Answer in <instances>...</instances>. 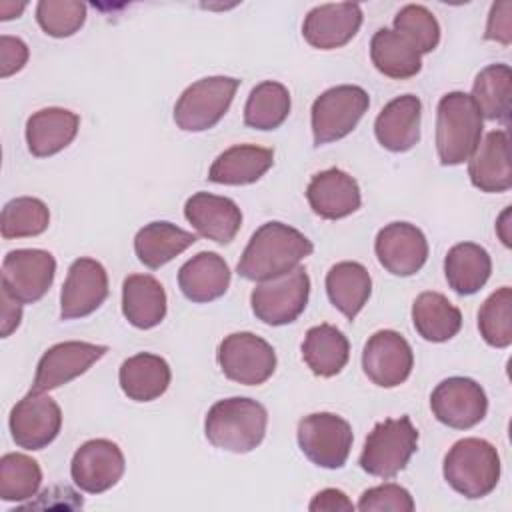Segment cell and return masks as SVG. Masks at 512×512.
I'll use <instances>...</instances> for the list:
<instances>
[{"mask_svg": "<svg viewBox=\"0 0 512 512\" xmlns=\"http://www.w3.org/2000/svg\"><path fill=\"white\" fill-rule=\"evenodd\" d=\"M10 434L24 450H42L56 440L62 428V410L46 392L30 390L10 412Z\"/></svg>", "mask_w": 512, "mask_h": 512, "instance_id": "7c38bea8", "label": "cell"}, {"mask_svg": "<svg viewBox=\"0 0 512 512\" xmlns=\"http://www.w3.org/2000/svg\"><path fill=\"white\" fill-rule=\"evenodd\" d=\"M472 186L482 192H506L512 186L510 140L506 130H492L468 158Z\"/></svg>", "mask_w": 512, "mask_h": 512, "instance_id": "7402d4cb", "label": "cell"}, {"mask_svg": "<svg viewBox=\"0 0 512 512\" xmlns=\"http://www.w3.org/2000/svg\"><path fill=\"white\" fill-rule=\"evenodd\" d=\"M356 508L362 510V512H384V510L412 512L414 510V500H412V496L406 488H402L400 484L388 482V484L368 488L360 496Z\"/></svg>", "mask_w": 512, "mask_h": 512, "instance_id": "b9f144b4", "label": "cell"}, {"mask_svg": "<svg viewBox=\"0 0 512 512\" xmlns=\"http://www.w3.org/2000/svg\"><path fill=\"white\" fill-rule=\"evenodd\" d=\"M26 8V4H14V2H2L0 4V20H10V18H18L22 14V10Z\"/></svg>", "mask_w": 512, "mask_h": 512, "instance_id": "7dc6e473", "label": "cell"}, {"mask_svg": "<svg viewBox=\"0 0 512 512\" xmlns=\"http://www.w3.org/2000/svg\"><path fill=\"white\" fill-rule=\"evenodd\" d=\"M80 118L66 108H42L26 122V144L32 156L46 158L64 150L78 134Z\"/></svg>", "mask_w": 512, "mask_h": 512, "instance_id": "d4e9b609", "label": "cell"}, {"mask_svg": "<svg viewBox=\"0 0 512 512\" xmlns=\"http://www.w3.org/2000/svg\"><path fill=\"white\" fill-rule=\"evenodd\" d=\"M482 114L470 94L448 92L436 108V152L442 166L466 162L482 136Z\"/></svg>", "mask_w": 512, "mask_h": 512, "instance_id": "3957f363", "label": "cell"}, {"mask_svg": "<svg viewBox=\"0 0 512 512\" xmlns=\"http://www.w3.org/2000/svg\"><path fill=\"white\" fill-rule=\"evenodd\" d=\"M508 218H510V208H506V210L502 212V216H500V220H498V224H496L498 234H500L504 246H510V234L506 232V228H508Z\"/></svg>", "mask_w": 512, "mask_h": 512, "instance_id": "c3c4849f", "label": "cell"}, {"mask_svg": "<svg viewBox=\"0 0 512 512\" xmlns=\"http://www.w3.org/2000/svg\"><path fill=\"white\" fill-rule=\"evenodd\" d=\"M40 28L54 38L76 34L86 20V4L78 0H42L36 6Z\"/></svg>", "mask_w": 512, "mask_h": 512, "instance_id": "60d3db41", "label": "cell"}, {"mask_svg": "<svg viewBox=\"0 0 512 512\" xmlns=\"http://www.w3.org/2000/svg\"><path fill=\"white\" fill-rule=\"evenodd\" d=\"M274 164V152L256 144H236L224 150L210 166L208 180L242 186L260 180Z\"/></svg>", "mask_w": 512, "mask_h": 512, "instance_id": "4316f807", "label": "cell"}, {"mask_svg": "<svg viewBox=\"0 0 512 512\" xmlns=\"http://www.w3.org/2000/svg\"><path fill=\"white\" fill-rule=\"evenodd\" d=\"M430 408L438 422L454 430H468L484 420L488 398L476 380L452 376L432 390Z\"/></svg>", "mask_w": 512, "mask_h": 512, "instance_id": "4fadbf2b", "label": "cell"}, {"mask_svg": "<svg viewBox=\"0 0 512 512\" xmlns=\"http://www.w3.org/2000/svg\"><path fill=\"white\" fill-rule=\"evenodd\" d=\"M56 260L38 248L10 250L2 262V288L22 304L38 302L52 286Z\"/></svg>", "mask_w": 512, "mask_h": 512, "instance_id": "8fae6325", "label": "cell"}, {"mask_svg": "<svg viewBox=\"0 0 512 512\" xmlns=\"http://www.w3.org/2000/svg\"><path fill=\"white\" fill-rule=\"evenodd\" d=\"M290 92L284 84L266 80L252 88L244 106V124L254 130H276L290 114Z\"/></svg>", "mask_w": 512, "mask_h": 512, "instance_id": "d590c367", "label": "cell"}, {"mask_svg": "<svg viewBox=\"0 0 512 512\" xmlns=\"http://www.w3.org/2000/svg\"><path fill=\"white\" fill-rule=\"evenodd\" d=\"M348 338L332 324L312 326L302 342V358L312 374L320 378L336 376L348 362Z\"/></svg>", "mask_w": 512, "mask_h": 512, "instance_id": "1f68e13d", "label": "cell"}, {"mask_svg": "<svg viewBox=\"0 0 512 512\" xmlns=\"http://www.w3.org/2000/svg\"><path fill=\"white\" fill-rule=\"evenodd\" d=\"M370 58L376 70L388 78H412L422 68L420 52L398 32L380 28L370 40Z\"/></svg>", "mask_w": 512, "mask_h": 512, "instance_id": "836d02e7", "label": "cell"}, {"mask_svg": "<svg viewBox=\"0 0 512 512\" xmlns=\"http://www.w3.org/2000/svg\"><path fill=\"white\" fill-rule=\"evenodd\" d=\"M184 216L200 236L218 244L232 242L242 226L238 204L210 192L192 194L184 204Z\"/></svg>", "mask_w": 512, "mask_h": 512, "instance_id": "ffe728a7", "label": "cell"}, {"mask_svg": "<svg viewBox=\"0 0 512 512\" xmlns=\"http://www.w3.org/2000/svg\"><path fill=\"white\" fill-rule=\"evenodd\" d=\"M168 362L152 352H138L126 358L118 370L122 392L134 402H152L160 398L170 386Z\"/></svg>", "mask_w": 512, "mask_h": 512, "instance_id": "484cf974", "label": "cell"}, {"mask_svg": "<svg viewBox=\"0 0 512 512\" xmlns=\"http://www.w3.org/2000/svg\"><path fill=\"white\" fill-rule=\"evenodd\" d=\"M422 102L414 94H404L390 100L374 122L378 142L390 152H406L420 140Z\"/></svg>", "mask_w": 512, "mask_h": 512, "instance_id": "603a6c76", "label": "cell"}, {"mask_svg": "<svg viewBox=\"0 0 512 512\" xmlns=\"http://www.w3.org/2000/svg\"><path fill=\"white\" fill-rule=\"evenodd\" d=\"M326 292L334 308H338L348 320H354L370 298L372 278L360 262L344 260L328 270Z\"/></svg>", "mask_w": 512, "mask_h": 512, "instance_id": "4dcf8cb0", "label": "cell"}, {"mask_svg": "<svg viewBox=\"0 0 512 512\" xmlns=\"http://www.w3.org/2000/svg\"><path fill=\"white\" fill-rule=\"evenodd\" d=\"M444 478L462 496H488L500 480L498 450L482 438H462L444 456Z\"/></svg>", "mask_w": 512, "mask_h": 512, "instance_id": "277c9868", "label": "cell"}, {"mask_svg": "<svg viewBox=\"0 0 512 512\" xmlns=\"http://www.w3.org/2000/svg\"><path fill=\"white\" fill-rule=\"evenodd\" d=\"M416 448L418 430L412 420L408 416L386 418L368 434L360 454V468L370 476L394 478L406 468Z\"/></svg>", "mask_w": 512, "mask_h": 512, "instance_id": "5b68a950", "label": "cell"}, {"mask_svg": "<svg viewBox=\"0 0 512 512\" xmlns=\"http://www.w3.org/2000/svg\"><path fill=\"white\" fill-rule=\"evenodd\" d=\"M240 86L238 78L208 76L190 84L174 106V122L184 132H204L228 112Z\"/></svg>", "mask_w": 512, "mask_h": 512, "instance_id": "8992f818", "label": "cell"}, {"mask_svg": "<svg viewBox=\"0 0 512 512\" xmlns=\"http://www.w3.org/2000/svg\"><path fill=\"white\" fill-rule=\"evenodd\" d=\"M196 242V234L178 228L172 222H150L138 230L134 238V252L138 260L156 270L188 250Z\"/></svg>", "mask_w": 512, "mask_h": 512, "instance_id": "f1b7e54d", "label": "cell"}, {"mask_svg": "<svg viewBox=\"0 0 512 512\" xmlns=\"http://www.w3.org/2000/svg\"><path fill=\"white\" fill-rule=\"evenodd\" d=\"M394 32L404 36L418 52L428 54L440 42V24L434 14L420 4H406L394 16Z\"/></svg>", "mask_w": 512, "mask_h": 512, "instance_id": "ab89813d", "label": "cell"}, {"mask_svg": "<svg viewBox=\"0 0 512 512\" xmlns=\"http://www.w3.org/2000/svg\"><path fill=\"white\" fill-rule=\"evenodd\" d=\"M412 324L428 342H446L462 328L460 310L440 292H422L412 304Z\"/></svg>", "mask_w": 512, "mask_h": 512, "instance_id": "d6a6232c", "label": "cell"}, {"mask_svg": "<svg viewBox=\"0 0 512 512\" xmlns=\"http://www.w3.org/2000/svg\"><path fill=\"white\" fill-rule=\"evenodd\" d=\"M362 26V8L354 2L322 4L312 8L302 24V36L318 50H334L348 44Z\"/></svg>", "mask_w": 512, "mask_h": 512, "instance_id": "d6986e66", "label": "cell"}, {"mask_svg": "<svg viewBox=\"0 0 512 512\" xmlns=\"http://www.w3.org/2000/svg\"><path fill=\"white\" fill-rule=\"evenodd\" d=\"M352 440V426L338 414L314 412L298 422V446L320 468H342L350 456Z\"/></svg>", "mask_w": 512, "mask_h": 512, "instance_id": "9c48e42d", "label": "cell"}, {"mask_svg": "<svg viewBox=\"0 0 512 512\" xmlns=\"http://www.w3.org/2000/svg\"><path fill=\"white\" fill-rule=\"evenodd\" d=\"M374 252L386 272L394 276H412L428 260V242L418 226L410 222H392L378 232Z\"/></svg>", "mask_w": 512, "mask_h": 512, "instance_id": "ac0fdd59", "label": "cell"}, {"mask_svg": "<svg viewBox=\"0 0 512 512\" xmlns=\"http://www.w3.org/2000/svg\"><path fill=\"white\" fill-rule=\"evenodd\" d=\"M510 14H512V2L502 0V2L492 4L484 38L496 40L500 44H510V40H512V16Z\"/></svg>", "mask_w": 512, "mask_h": 512, "instance_id": "ee69618b", "label": "cell"}, {"mask_svg": "<svg viewBox=\"0 0 512 512\" xmlns=\"http://www.w3.org/2000/svg\"><path fill=\"white\" fill-rule=\"evenodd\" d=\"M306 198L314 214L324 220L346 218L362 204L358 182L340 168H328L314 174L308 182Z\"/></svg>", "mask_w": 512, "mask_h": 512, "instance_id": "44dd1931", "label": "cell"}, {"mask_svg": "<svg viewBox=\"0 0 512 512\" xmlns=\"http://www.w3.org/2000/svg\"><path fill=\"white\" fill-rule=\"evenodd\" d=\"M310 296V278L302 266L258 282L250 294L252 312L268 326L294 322L306 308Z\"/></svg>", "mask_w": 512, "mask_h": 512, "instance_id": "ba28073f", "label": "cell"}, {"mask_svg": "<svg viewBox=\"0 0 512 512\" xmlns=\"http://www.w3.org/2000/svg\"><path fill=\"white\" fill-rule=\"evenodd\" d=\"M28 56L30 52L24 40L8 34L0 36V76L2 78H8L20 72L28 62Z\"/></svg>", "mask_w": 512, "mask_h": 512, "instance_id": "7bdbcfd3", "label": "cell"}, {"mask_svg": "<svg viewBox=\"0 0 512 512\" xmlns=\"http://www.w3.org/2000/svg\"><path fill=\"white\" fill-rule=\"evenodd\" d=\"M42 484L38 462L20 452H8L0 458V498L4 502H24L36 496Z\"/></svg>", "mask_w": 512, "mask_h": 512, "instance_id": "8d00e7d4", "label": "cell"}, {"mask_svg": "<svg viewBox=\"0 0 512 512\" xmlns=\"http://www.w3.org/2000/svg\"><path fill=\"white\" fill-rule=\"evenodd\" d=\"M370 106V96L354 84H340L322 92L312 104L314 146L348 136Z\"/></svg>", "mask_w": 512, "mask_h": 512, "instance_id": "52a82bcc", "label": "cell"}, {"mask_svg": "<svg viewBox=\"0 0 512 512\" xmlns=\"http://www.w3.org/2000/svg\"><path fill=\"white\" fill-rule=\"evenodd\" d=\"M218 364L228 380L258 386L274 374L276 352L264 338L252 332H234L220 342Z\"/></svg>", "mask_w": 512, "mask_h": 512, "instance_id": "30bf717a", "label": "cell"}, {"mask_svg": "<svg viewBox=\"0 0 512 512\" xmlns=\"http://www.w3.org/2000/svg\"><path fill=\"white\" fill-rule=\"evenodd\" d=\"M268 424L266 408L252 398H224L212 404L204 420L208 442L234 454L252 452L264 440Z\"/></svg>", "mask_w": 512, "mask_h": 512, "instance_id": "7a4b0ae2", "label": "cell"}, {"mask_svg": "<svg viewBox=\"0 0 512 512\" xmlns=\"http://www.w3.org/2000/svg\"><path fill=\"white\" fill-rule=\"evenodd\" d=\"M492 260L486 248L474 242L454 244L444 258L448 286L462 296L476 294L490 278Z\"/></svg>", "mask_w": 512, "mask_h": 512, "instance_id": "f546056e", "label": "cell"}, {"mask_svg": "<svg viewBox=\"0 0 512 512\" xmlns=\"http://www.w3.org/2000/svg\"><path fill=\"white\" fill-rule=\"evenodd\" d=\"M314 244L296 228L282 222L262 224L246 244L236 272L252 282L282 276L310 256Z\"/></svg>", "mask_w": 512, "mask_h": 512, "instance_id": "6da1fadb", "label": "cell"}, {"mask_svg": "<svg viewBox=\"0 0 512 512\" xmlns=\"http://www.w3.org/2000/svg\"><path fill=\"white\" fill-rule=\"evenodd\" d=\"M122 314L134 328L158 326L166 316L164 286L150 274H130L122 284Z\"/></svg>", "mask_w": 512, "mask_h": 512, "instance_id": "83f0119b", "label": "cell"}, {"mask_svg": "<svg viewBox=\"0 0 512 512\" xmlns=\"http://www.w3.org/2000/svg\"><path fill=\"white\" fill-rule=\"evenodd\" d=\"M482 118L498 120L508 124L510 118V98H512V72L508 64H490L478 72L472 94Z\"/></svg>", "mask_w": 512, "mask_h": 512, "instance_id": "e575fe53", "label": "cell"}, {"mask_svg": "<svg viewBox=\"0 0 512 512\" xmlns=\"http://www.w3.org/2000/svg\"><path fill=\"white\" fill-rule=\"evenodd\" d=\"M478 330L486 344L508 348L512 344V290L508 286L492 292L478 310Z\"/></svg>", "mask_w": 512, "mask_h": 512, "instance_id": "f35d334b", "label": "cell"}, {"mask_svg": "<svg viewBox=\"0 0 512 512\" xmlns=\"http://www.w3.org/2000/svg\"><path fill=\"white\" fill-rule=\"evenodd\" d=\"M108 352V346L68 340L50 346L36 366V376L32 382L34 392H50L68 384L70 380L84 374L94 362H98Z\"/></svg>", "mask_w": 512, "mask_h": 512, "instance_id": "2e32d148", "label": "cell"}, {"mask_svg": "<svg viewBox=\"0 0 512 512\" xmlns=\"http://www.w3.org/2000/svg\"><path fill=\"white\" fill-rule=\"evenodd\" d=\"M126 468L124 454L116 442L94 438L84 442L72 456L70 476L88 494H102L118 484Z\"/></svg>", "mask_w": 512, "mask_h": 512, "instance_id": "9a60e30c", "label": "cell"}, {"mask_svg": "<svg viewBox=\"0 0 512 512\" xmlns=\"http://www.w3.org/2000/svg\"><path fill=\"white\" fill-rule=\"evenodd\" d=\"M312 512H338V510H354L352 500L342 490L336 488H326L320 490L308 504Z\"/></svg>", "mask_w": 512, "mask_h": 512, "instance_id": "f6af8a7d", "label": "cell"}, {"mask_svg": "<svg viewBox=\"0 0 512 512\" xmlns=\"http://www.w3.org/2000/svg\"><path fill=\"white\" fill-rule=\"evenodd\" d=\"M414 354L408 340L396 330L374 332L362 352V368L368 380L380 388H394L408 380Z\"/></svg>", "mask_w": 512, "mask_h": 512, "instance_id": "5bb4252c", "label": "cell"}, {"mask_svg": "<svg viewBox=\"0 0 512 512\" xmlns=\"http://www.w3.org/2000/svg\"><path fill=\"white\" fill-rule=\"evenodd\" d=\"M0 302H2V308H0L2 330H0V334H2V338H8L20 326L22 302L12 298L4 288H0Z\"/></svg>", "mask_w": 512, "mask_h": 512, "instance_id": "bcb514c9", "label": "cell"}, {"mask_svg": "<svg viewBox=\"0 0 512 512\" xmlns=\"http://www.w3.org/2000/svg\"><path fill=\"white\" fill-rule=\"evenodd\" d=\"M50 224L48 206L40 198L18 196L2 208L0 232L2 238H30L42 234Z\"/></svg>", "mask_w": 512, "mask_h": 512, "instance_id": "74e56055", "label": "cell"}, {"mask_svg": "<svg viewBox=\"0 0 512 512\" xmlns=\"http://www.w3.org/2000/svg\"><path fill=\"white\" fill-rule=\"evenodd\" d=\"M108 296V274L94 258H78L70 264L60 292V318L76 320L96 312Z\"/></svg>", "mask_w": 512, "mask_h": 512, "instance_id": "e0dca14e", "label": "cell"}, {"mask_svg": "<svg viewBox=\"0 0 512 512\" xmlns=\"http://www.w3.org/2000/svg\"><path fill=\"white\" fill-rule=\"evenodd\" d=\"M178 286L190 302H212L226 294L230 268L216 252H198L178 270Z\"/></svg>", "mask_w": 512, "mask_h": 512, "instance_id": "cb8c5ba5", "label": "cell"}]
</instances>
